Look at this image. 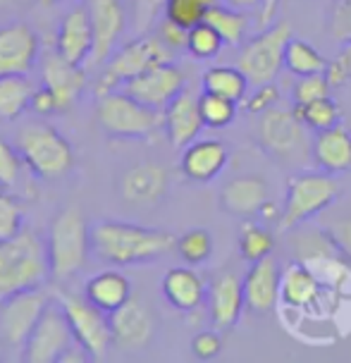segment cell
Returning <instances> with one entry per match:
<instances>
[{"instance_id": "6da1fadb", "label": "cell", "mask_w": 351, "mask_h": 363, "mask_svg": "<svg viewBox=\"0 0 351 363\" xmlns=\"http://www.w3.org/2000/svg\"><path fill=\"white\" fill-rule=\"evenodd\" d=\"M177 246V237L165 230L141 227L120 220H101L91 227V249L106 263L139 265L153 263Z\"/></svg>"}, {"instance_id": "7a4b0ae2", "label": "cell", "mask_w": 351, "mask_h": 363, "mask_svg": "<svg viewBox=\"0 0 351 363\" xmlns=\"http://www.w3.org/2000/svg\"><path fill=\"white\" fill-rule=\"evenodd\" d=\"M50 275L48 246L38 235L22 230L0 242V299L43 287Z\"/></svg>"}, {"instance_id": "3957f363", "label": "cell", "mask_w": 351, "mask_h": 363, "mask_svg": "<svg viewBox=\"0 0 351 363\" xmlns=\"http://www.w3.org/2000/svg\"><path fill=\"white\" fill-rule=\"evenodd\" d=\"M311 129L299 120L294 108H270L258 115L256 141L282 167H306L313 155Z\"/></svg>"}, {"instance_id": "277c9868", "label": "cell", "mask_w": 351, "mask_h": 363, "mask_svg": "<svg viewBox=\"0 0 351 363\" xmlns=\"http://www.w3.org/2000/svg\"><path fill=\"white\" fill-rule=\"evenodd\" d=\"M48 258H50V275L57 282L74 277L89 261L91 249V227L79 208L69 206L62 208L50 223L48 232Z\"/></svg>"}, {"instance_id": "5b68a950", "label": "cell", "mask_w": 351, "mask_h": 363, "mask_svg": "<svg viewBox=\"0 0 351 363\" xmlns=\"http://www.w3.org/2000/svg\"><path fill=\"white\" fill-rule=\"evenodd\" d=\"M96 120L108 136L115 139H148L165 125V115L115 89L96 96Z\"/></svg>"}, {"instance_id": "8992f818", "label": "cell", "mask_w": 351, "mask_h": 363, "mask_svg": "<svg viewBox=\"0 0 351 363\" xmlns=\"http://www.w3.org/2000/svg\"><path fill=\"white\" fill-rule=\"evenodd\" d=\"M17 151L27 170L41 179L62 177L74 165V151L69 141L45 122H34L19 129Z\"/></svg>"}, {"instance_id": "52a82bcc", "label": "cell", "mask_w": 351, "mask_h": 363, "mask_svg": "<svg viewBox=\"0 0 351 363\" xmlns=\"http://www.w3.org/2000/svg\"><path fill=\"white\" fill-rule=\"evenodd\" d=\"M340 196V184L330 172H308L301 170L291 174L287 182V196H284L282 213H279V230L291 232L306 220L316 218L318 213L335 203Z\"/></svg>"}, {"instance_id": "ba28073f", "label": "cell", "mask_w": 351, "mask_h": 363, "mask_svg": "<svg viewBox=\"0 0 351 363\" xmlns=\"http://www.w3.org/2000/svg\"><path fill=\"white\" fill-rule=\"evenodd\" d=\"M172 57L174 53L160 41V36H153V34L136 36L134 41L117 48L106 60L103 74L99 84H96V96L122 89L129 79L144 74L146 69H151L160 62H170Z\"/></svg>"}, {"instance_id": "9c48e42d", "label": "cell", "mask_w": 351, "mask_h": 363, "mask_svg": "<svg viewBox=\"0 0 351 363\" xmlns=\"http://www.w3.org/2000/svg\"><path fill=\"white\" fill-rule=\"evenodd\" d=\"M291 38L287 22H277L265 27L261 34L242 43L237 55V67L249 77L253 86L270 84L284 69V50Z\"/></svg>"}, {"instance_id": "30bf717a", "label": "cell", "mask_w": 351, "mask_h": 363, "mask_svg": "<svg viewBox=\"0 0 351 363\" xmlns=\"http://www.w3.org/2000/svg\"><path fill=\"white\" fill-rule=\"evenodd\" d=\"M57 303L65 311L69 320V328L74 333L77 345H82L89 352L91 361H99L108 354L113 342V328H110V315L96 308L87 296H72L60 291Z\"/></svg>"}, {"instance_id": "8fae6325", "label": "cell", "mask_w": 351, "mask_h": 363, "mask_svg": "<svg viewBox=\"0 0 351 363\" xmlns=\"http://www.w3.org/2000/svg\"><path fill=\"white\" fill-rule=\"evenodd\" d=\"M74 333L60 303H48L36 328L31 330L22 349V361L27 363H57L60 356L74 345Z\"/></svg>"}, {"instance_id": "7c38bea8", "label": "cell", "mask_w": 351, "mask_h": 363, "mask_svg": "<svg viewBox=\"0 0 351 363\" xmlns=\"http://www.w3.org/2000/svg\"><path fill=\"white\" fill-rule=\"evenodd\" d=\"M48 303V296L43 294L41 287L0 299V342L8 349L22 352Z\"/></svg>"}, {"instance_id": "4fadbf2b", "label": "cell", "mask_w": 351, "mask_h": 363, "mask_svg": "<svg viewBox=\"0 0 351 363\" xmlns=\"http://www.w3.org/2000/svg\"><path fill=\"white\" fill-rule=\"evenodd\" d=\"M184 89H186L184 72H182L172 60L155 65V67L146 69L144 74L134 77V79H129L125 86H122V91H127L136 101H141L144 106L153 110H160V113L170 106Z\"/></svg>"}, {"instance_id": "5bb4252c", "label": "cell", "mask_w": 351, "mask_h": 363, "mask_svg": "<svg viewBox=\"0 0 351 363\" xmlns=\"http://www.w3.org/2000/svg\"><path fill=\"white\" fill-rule=\"evenodd\" d=\"M91 29H94V53L91 65H103L117 50L127 29V10L122 0H89L87 3Z\"/></svg>"}, {"instance_id": "9a60e30c", "label": "cell", "mask_w": 351, "mask_h": 363, "mask_svg": "<svg viewBox=\"0 0 351 363\" xmlns=\"http://www.w3.org/2000/svg\"><path fill=\"white\" fill-rule=\"evenodd\" d=\"M41 53L38 34L27 22L0 27V74H29Z\"/></svg>"}, {"instance_id": "2e32d148", "label": "cell", "mask_w": 351, "mask_h": 363, "mask_svg": "<svg viewBox=\"0 0 351 363\" xmlns=\"http://www.w3.org/2000/svg\"><path fill=\"white\" fill-rule=\"evenodd\" d=\"M244 299L246 308L256 315H268L279 301V287H282V270L279 263L270 256L253 261L244 275Z\"/></svg>"}, {"instance_id": "e0dca14e", "label": "cell", "mask_w": 351, "mask_h": 363, "mask_svg": "<svg viewBox=\"0 0 351 363\" xmlns=\"http://www.w3.org/2000/svg\"><path fill=\"white\" fill-rule=\"evenodd\" d=\"M55 53L62 60L84 67L94 53V29L87 8H74L60 19L55 34Z\"/></svg>"}, {"instance_id": "ac0fdd59", "label": "cell", "mask_w": 351, "mask_h": 363, "mask_svg": "<svg viewBox=\"0 0 351 363\" xmlns=\"http://www.w3.org/2000/svg\"><path fill=\"white\" fill-rule=\"evenodd\" d=\"M110 328H113L115 345L129 349V352L144 349L153 340L155 333L153 313L136 299H129L125 306L110 313Z\"/></svg>"}, {"instance_id": "d6986e66", "label": "cell", "mask_w": 351, "mask_h": 363, "mask_svg": "<svg viewBox=\"0 0 351 363\" xmlns=\"http://www.w3.org/2000/svg\"><path fill=\"white\" fill-rule=\"evenodd\" d=\"M41 82L55 96L57 113H67V110H72L77 106L84 86H87V72H84V67H79V65L62 60L55 53L43 60Z\"/></svg>"}, {"instance_id": "ffe728a7", "label": "cell", "mask_w": 351, "mask_h": 363, "mask_svg": "<svg viewBox=\"0 0 351 363\" xmlns=\"http://www.w3.org/2000/svg\"><path fill=\"white\" fill-rule=\"evenodd\" d=\"M227 146L218 139H196L189 146L182 148L179 170L189 182L208 184L225 170L227 165Z\"/></svg>"}, {"instance_id": "44dd1931", "label": "cell", "mask_w": 351, "mask_h": 363, "mask_svg": "<svg viewBox=\"0 0 351 363\" xmlns=\"http://www.w3.org/2000/svg\"><path fill=\"white\" fill-rule=\"evenodd\" d=\"M165 115V129L167 141L174 148H184L189 146L191 141H196V136L204 129V118H201V106H199V96L194 91L184 89L182 94L174 99L170 106L162 110Z\"/></svg>"}, {"instance_id": "7402d4cb", "label": "cell", "mask_w": 351, "mask_h": 363, "mask_svg": "<svg viewBox=\"0 0 351 363\" xmlns=\"http://www.w3.org/2000/svg\"><path fill=\"white\" fill-rule=\"evenodd\" d=\"M268 184L261 177L244 174V177H234L223 186L220 191V206L225 213L237 218H253L268 206Z\"/></svg>"}, {"instance_id": "603a6c76", "label": "cell", "mask_w": 351, "mask_h": 363, "mask_svg": "<svg viewBox=\"0 0 351 363\" xmlns=\"http://www.w3.org/2000/svg\"><path fill=\"white\" fill-rule=\"evenodd\" d=\"M244 306V282L232 272L216 277V282L208 287V308H211L213 325L218 330H230L237 325Z\"/></svg>"}, {"instance_id": "cb8c5ba5", "label": "cell", "mask_w": 351, "mask_h": 363, "mask_svg": "<svg viewBox=\"0 0 351 363\" xmlns=\"http://www.w3.org/2000/svg\"><path fill=\"white\" fill-rule=\"evenodd\" d=\"M167 191V172L155 163H139L122 174L120 194L134 206H153Z\"/></svg>"}, {"instance_id": "d4e9b609", "label": "cell", "mask_w": 351, "mask_h": 363, "mask_svg": "<svg viewBox=\"0 0 351 363\" xmlns=\"http://www.w3.org/2000/svg\"><path fill=\"white\" fill-rule=\"evenodd\" d=\"M160 287L167 303L172 308L182 311V313L196 311L208 296L204 277L191 268H170L165 272V277H162Z\"/></svg>"}, {"instance_id": "484cf974", "label": "cell", "mask_w": 351, "mask_h": 363, "mask_svg": "<svg viewBox=\"0 0 351 363\" xmlns=\"http://www.w3.org/2000/svg\"><path fill=\"white\" fill-rule=\"evenodd\" d=\"M313 160L323 172L342 174L351 170V132L337 125L313 136Z\"/></svg>"}, {"instance_id": "4316f807", "label": "cell", "mask_w": 351, "mask_h": 363, "mask_svg": "<svg viewBox=\"0 0 351 363\" xmlns=\"http://www.w3.org/2000/svg\"><path fill=\"white\" fill-rule=\"evenodd\" d=\"M84 296L110 315L132 299V282L120 270H101L84 284Z\"/></svg>"}, {"instance_id": "83f0119b", "label": "cell", "mask_w": 351, "mask_h": 363, "mask_svg": "<svg viewBox=\"0 0 351 363\" xmlns=\"http://www.w3.org/2000/svg\"><path fill=\"white\" fill-rule=\"evenodd\" d=\"M318 291H321V280H318L313 268H308L306 263L296 261L282 272L279 299L287 303V306L306 308L318 299Z\"/></svg>"}, {"instance_id": "f1b7e54d", "label": "cell", "mask_w": 351, "mask_h": 363, "mask_svg": "<svg viewBox=\"0 0 351 363\" xmlns=\"http://www.w3.org/2000/svg\"><path fill=\"white\" fill-rule=\"evenodd\" d=\"M201 84H204V91H208V94L223 96V99H230L234 103H242L249 96V86H251L249 77L242 69L227 67V65L206 69Z\"/></svg>"}, {"instance_id": "f546056e", "label": "cell", "mask_w": 351, "mask_h": 363, "mask_svg": "<svg viewBox=\"0 0 351 363\" xmlns=\"http://www.w3.org/2000/svg\"><path fill=\"white\" fill-rule=\"evenodd\" d=\"M34 86L27 74H0V120H17L29 110Z\"/></svg>"}, {"instance_id": "4dcf8cb0", "label": "cell", "mask_w": 351, "mask_h": 363, "mask_svg": "<svg viewBox=\"0 0 351 363\" xmlns=\"http://www.w3.org/2000/svg\"><path fill=\"white\" fill-rule=\"evenodd\" d=\"M328 60L313 43L303 38H289L287 50H284V69L294 77H308V74H323L328 72Z\"/></svg>"}, {"instance_id": "1f68e13d", "label": "cell", "mask_w": 351, "mask_h": 363, "mask_svg": "<svg viewBox=\"0 0 351 363\" xmlns=\"http://www.w3.org/2000/svg\"><path fill=\"white\" fill-rule=\"evenodd\" d=\"M206 22L223 36L225 45H242L249 31V17L244 10L230 8L225 3H216L206 15Z\"/></svg>"}, {"instance_id": "d6a6232c", "label": "cell", "mask_w": 351, "mask_h": 363, "mask_svg": "<svg viewBox=\"0 0 351 363\" xmlns=\"http://www.w3.org/2000/svg\"><path fill=\"white\" fill-rule=\"evenodd\" d=\"M294 113L299 115V120L306 125L311 132H323V129H333L340 125L342 120V110L337 106V101L333 96L328 99H318L306 106H294Z\"/></svg>"}, {"instance_id": "836d02e7", "label": "cell", "mask_w": 351, "mask_h": 363, "mask_svg": "<svg viewBox=\"0 0 351 363\" xmlns=\"http://www.w3.org/2000/svg\"><path fill=\"white\" fill-rule=\"evenodd\" d=\"M275 249V237L270 230H265L263 225L256 223H246L239 232V254L244 261H261V258L270 256Z\"/></svg>"}, {"instance_id": "e575fe53", "label": "cell", "mask_w": 351, "mask_h": 363, "mask_svg": "<svg viewBox=\"0 0 351 363\" xmlns=\"http://www.w3.org/2000/svg\"><path fill=\"white\" fill-rule=\"evenodd\" d=\"M218 0H167L162 15L172 19L174 24L184 29H194L196 24L206 22V15Z\"/></svg>"}, {"instance_id": "d590c367", "label": "cell", "mask_w": 351, "mask_h": 363, "mask_svg": "<svg viewBox=\"0 0 351 363\" xmlns=\"http://www.w3.org/2000/svg\"><path fill=\"white\" fill-rule=\"evenodd\" d=\"M199 106H201V118H204V125L208 129H225L237 118V103L223 99V96L208 94V91L199 96Z\"/></svg>"}, {"instance_id": "8d00e7d4", "label": "cell", "mask_w": 351, "mask_h": 363, "mask_svg": "<svg viewBox=\"0 0 351 363\" xmlns=\"http://www.w3.org/2000/svg\"><path fill=\"white\" fill-rule=\"evenodd\" d=\"M174 249H177V254L186 265H201L213 254V237L208 230L196 227V230H189L182 237H177V246Z\"/></svg>"}, {"instance_id": "74e56055", "label": "cell", "mask_w": 351, "mask_h": 363, "mask_svg": "<svg viewBox=\"0 0 351 363\" xmlns=\"http://www.w3.org/2000/svg\"><path fill=\"white\" fill-rule=\"evenodd\" d=\"M223 45H225L223 36H220L208 22H201L194 29H189L186 53H189L191 57H196V60H213V57L220 55Z\"/></svg>"}, {"instance_id": "f35d334b", "label": "cell", "mask_w": 351, "mask_h": 363, "mask_svg": "<svg viewBox=\"0 0 351 363\" xmlns=\"http://www.w3.org/2000/svg\"><path fill=\"white\" fill-rule=\"evenodd\" d=\"M333 84H330L328 74H308V77H299L294 89H291V101L294 106H306L318 99H328Z\"/></svg>"}, {"instance_id": "ab89813d", "label": "cell", "mask_w": 351, "mask_h": 363, "mask_svg": "<svg viewBox=\"0 0 351 363\" xmlns=\"http://www.w3.org/2000/svg\"><path fill=\"white\" fill-rule=\"evenodd\" d=\"M24 230V211L19 201L0 191V242L17 237Z\"/></svg>"}, {"instance_id": "60d3db41", "label": "cell", "mask_w": 351, "mask_h": 363, "mask_svg": "<svg viewBox=\"0 0 351 363\" xmlns=\"http://www.w3.org/2000/svg\"><path fill=\"white\" fill-rule=\"evenodd\" d=\"M328 29L335 41H351V0H330Z\"/></svg>"}, {"instance_id": "b9f144b4", "label": "cell", "mask_w": 351, "mask_h": 363, "mask_svg": "<svg viewBox=\"0 0 351 363\" xmlns=\"http://www.w3.org/2000/svg\"><path fill=\"white\" fill-rule=\"evenodd\" d=\"M22 165H24V160L17 148H12L8 141L0 136V189H10V186L17 184Z\"/></svg>"}, {"instance_id": "7bdbcfd3", "label": "cell", "mask_w": 351, "mask_h": 363, "mask_svg": "<svg viewBox=\"0 0 351 363\" xmlns=\"http://www.w3.org/2000/svg\"><path fill=\"white\" fill-rule=\"evenodd\" d=\"M220 352H223V337H220L218 328L216 330H206V333H199L191 340V354L196 356L199 361L218 359Z\"/></svg>"}, {"instance_id": "ee69618b", "label": "cell", "mask_w": 351, "mask_h": 363, "mask_svg": "<svg viewBox=\"0 0 351 363\" xmlns=\"http://www.w3.org/2000/svg\"><path fill=\"white\" fill-rule=\"evenodd\" d=\"M328 79L335 86H344L347 82H351V41H344L340 53H337L328 65Z\"/></svg>"}, {"instance_id": "f6af8a7d", "label": "cell", "mask_w": 351, "mask_h": 363, "mask_svg": "<svg viewBox=\"0 0 351 363\" xmlns=\"http://www.w3.org/2000/svg\"><path fill=\"white\" fill-rule=\"evenodd\" d=\"M246 113H251V115H261L265 113V110H270V108H275L277 106V101H279V91L275 84H261V86H256L253 89V94L251 96H246Z\"/></svg>"}, {"instance_id": "bcb514c9", "label": "cell", "mask_w": 351, "mask_h": 363, "mask_svg": "<svg viewBox=\"0 0 351 363\" xmlns=\"http://www.w3.org/2000/svg\"><path fill=\"white\" fill-rule=\"evenodd\" d=\"M158 36H160V41L172 50V53H177V50H186L189 29L179 27V24H174L172 19L162 17V22L158 24Z\"/></svg>"}, {"instance_id": "7dc6e473", "label": "cell", "mask_w": 351, "mask_h": 363, "mask_svg": "<svg viewBox=\"0 0 351 363\" xmlns=\"http://www.w3.org/2000/svg\"><path fill=\"white\" fill-rule=\"evenodd\" d=\"M29 110H34V113L41 115V118H48V115L57 113V103H55V96L50 94V89H45L43 84L38 89H34V94H31Z\"/></svg>"}, {"instance_id": "c3c4849f", "label": "cell", "mask_w": 351, "mask_h": 363, "mask_svg": "<svg viewBox=\"0 0 351 363\" xmlns=\"http://www.w3.org/2000/svg\"><path fill=\"white\" fill-rule=\"evenodd\" d=\"M167 0H136V29L146 31L158 15V10L165 8Z\"/></svg>"}, {"instance_id": "681fc988", "label": "cell", "mask_w": 351, "mask_h": 363, "mask_svg": "<svg viewBox=\"0 0 351 363\" xmlns=\"http://www.w3.org/2000/svg\"><path fill=\"white\" fill-rule=\"evenodd\" d=\"M277 5H279V0H263V5H261V29L270 27V24H272L275 12H277Z\"/></svg>"}, {"instance_id": "f907efd6", "label": "cell", "mask_w": 351, "mask_h": 363, "mask_svg": "<svg viewBox=\"0 0 351 363\" xmlns=\"http://www.w3.org/2000/svg\"><path fill=\"white\" fill-rule=\"evenodd\" d=\"M335 239H337V242H340L342 249L351 251V220H347V223H342V225H337V230H335Z\"/></svg>"}, {"instance_id": "816d5d0a", "label": "cell", "mask_w": 351, "mask_h": 363, "mask_svg": "<svg viewBox=\"0 0 351 363\" xmlns=\"http://www.w3.org/2000/svg\"><path fill=\"white\" fill-rule=\"evenodd\" d=\"M225 5H230V8H237V10H253V8H261L263 0H223Z\"/></svg>"}, {"instance_id": "f5cc1de1", "label": "cell", "mask_w": 351, "mask_h": 363, "mask_svg": "<svg viewBox=\"0 0 351 363\" xmlns=\"http://www.w3.org/2000/svg\"><path fill=\"white\" fill-rule=\"evenodd\" d=\"M19 3H24V0H0V10H10Z\"/></svg>"}, {"instance_id": "db71d44e", "label": "cell", "mask_w": 351, "mask_h": 363, "mask_svg": "<svg viewBox=\"0 0 351 363\" xmlns=\"http://www.w3.org/2000/svg\"><path fill=\"white\" fill-rule=\"evenodd\" d=\"M43 5H60V3H67V0H41Z\"/></svg>"}]
</instances>
